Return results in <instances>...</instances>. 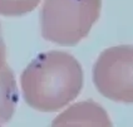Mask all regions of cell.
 I'll return each instance as SVG.
<instances>
[{
    "instance_id": "cell-1",
    "label": "cell",
    "mask_w": 133,
    "mask_h": 127,
    "mask_svg": "<svg viewBox=\"0 0 133 127\" xmlns=\"http://www.w3.org/2000/svg\"><path fill=\"white\" fill-rule=\"evenodd\" d=\"M26 103L42 112H54L77 98L83 86L79 62L69 53L49 50L39 54L20 78Z\"/></svg>"
},
{
    "instance_id": "cell-4",
    "label": "cell",
    "mask_w": 133,
    "mask_h": 127,
    "mask_svg": "<svg viewBox=\"0 0 133 127\" xmlns=\"http://www.w3.org/2000/svg\"><path fill=\"white\" fill-rule=\"evenodd\" d=\"M50 127H112V122L101 105L82 101L60 113Z\"/></svg>"
},
{
    "instance_id": "cell-2",
    "label": "cell",
    "mask_w": 133,
    "mask_h": 127,
    "mask_svg": "<svg viewBox=\"0 0 133 127\" xmlns=\"http://www.w3.org/2000/svg\"><path fill=\"white\" fill-rule=\"evenodd\" d=\"M102 0H44L40 25L43 37L59 45H75L98 20Z\"/></svg>"
},
{
    "instance_id": "cell-6",
    "label": "cell",
    "mask_w": 133,
    "mask_h": 127,
    "mask_svg": "<svg viewBox=\"0 0 133 127\" xmlns=\"http://www.w3.org/2000/svg\"><path fill=\"white\" fill-rule=\"evenodd\" d=\"M40 0H0V15L20 16L33 11Z\"/></svg>"
},
{
    "instance_id": "cell-7",
    "label": "cell",
    "mask_w": 133,
    "mask_h": 127,
    "mask_svg": "<svg viewBox=\"0 0 133 127\" xmlns=\"http://www.w3.org/2000/svg\"><path fill=\"white\" fill-rule=\"evenodd\" d=\"M5 55H6V50H5V44H4V40L1 37V30H0V67H3L6 63Z\"/></svg>"
},
{
    "instance_id": "cell-3",
    "label": "cell",
    "mask_w": 133,
    "mask_h": 127,
    "mask_svg": "<svg viewBox=\"0 0 133 127\" xmlns=\"http://www.w3.org/2000/svg\"><path fill=\"white\" fill-rule=\"evenodd\" d=\"M93 82L104 97L133 103V45H116L101 53L93 67Z\"/></svg>"
},
{
    "instance_id": "cell-5",
    "label": "cell",
    "mask_w": 133,
    "mask_h": 127,
    "mask_svg": "<svg viewBox=\"0 0 133 127\" xmlns=\"http://www.w3.org/2000/svg\"><path fill=\"white\" fill-rule=\"evenodd\" d=\"M18 103V88L13 71L6 63L0 67V125L5 123L14 115Z\"/></svg>"
}]
</instances>
